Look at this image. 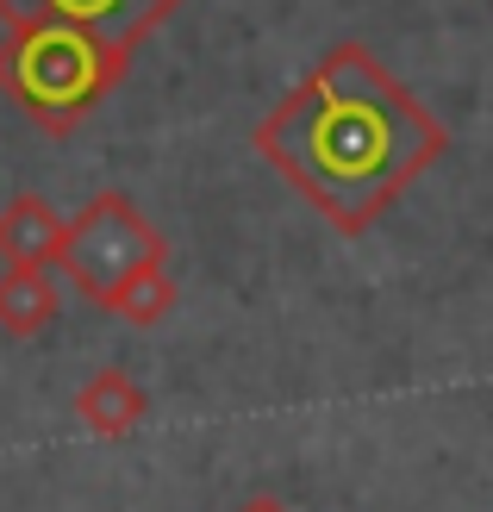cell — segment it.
<instances>
[{
    "label": "cell",
    "instance_id": "obj_1",
    "mask_svg": "<svg viewBox=\"0 0 493 512\" xmlns=\"http://www.w3.org/2000/svg\"><path fill=\"white\" fill-rule=\"evenodd\" d=\"M250 144L331 232L362 238L450 150V125L350 38L256 119Z\"/></svg>",
    "mask_w": 493,
    "mask_h": 512
},
{
    "label": "cell",
    "instance_id": "obj_2",
    "mask_svg": "<svg viewBox=\"0 0 493 512\" xmlns=\"http://www.w3.org/2000/svg\"><path fill=\"white\" fill-rule=\"evenodd\" d=\"M125 69H132V57H119L75 25L19 19L0 38V94L50 138H69L125 82Z\"/></svg>",
    "mask_w": 493,
    "mask_h": 512
},
{
    "label": "cell",
    "instance_id": "obj_3",
    "mask_svg": "<svg viewBox=\"0 0 493 512\" xmlns=\"http://www.w3.org/2000/svg\"><path fill=\"white\" fill-rule=\"evenodd\" d=\"M144 263H169V238L119 188L94 194L75 219H63V263H57V275L75 294L100 300L113 281H125Z\"/></svg>",
    "mask_w": 493,
    "mask_h": 512
},
{
    "label": "cell",
    "instance_id": "obj_4",
    "mask_svg": "<svg viewBox=\"0 0 493 512\" xmlns=\"http://www.w3.org/2000/svg\"><path fill=\"white\" fill-rule=\"evenodd\" d=\"M188 7V0H0V19L19 25V19H38V25H75V32L100 38L119 57H138V44L150 32Z\"/></svg>",
    "mask_w": 493,
    "mask_h": 512
},
{
    "label": "cell",
    "instance_id": "obj_5",
    "mask_svg": "<svg viewBox=\"0 0 493 512\" xmlns=\"http://www.w3.org/2000/svg\"><path fill=\"white\" fill-rule=\"evenodd\" d=\"M0 263L7 269H57L63 263V213L44 194H13L0 207Z\"/></svg>",
    "mask_w": 493,
    "mask_h": 512
},
{
    "label": "cell",
    "instance_id": "obj_6",
    "mask_svg": "<svg viewBox=\"0 0 493 512\" xmlns=\"http://www.w3.org/2000/svg\"><path fill=\"white\" fill-rule=\"evenodd\" d=\"M144 413H150V394L138 388V375H125V369H94L82 388H75V419H82L100 444L132 438L144 425Z\"/></svg>",
    "mask_w": 493,
    "mask_h": 512
},
{
    "label": "cell",
    "instance_id": "obj_7",
    "mask_svg": "<svg viewBox=\"0 0 493 512\" xmlns=\"http://www.w3.org/2000/svg\"><path fill=\"white\" fill-rule=\"evenodd\" d=\"M63 313V281L57 269H0V331L38 338Z\"/></svg>",
    "mask_w": 493,
    "mask_h": 512
},
{
    "label": "cell",
    "instance_id": "obj_8",
    "mask_svg": "<svg viewBox=\"0 0 493 512\" xmlns=\"http://www.w3.org/2000/svg\"><path fill=\"white\" fill-rule=\"evenodd\" d=\"M175 300H181V288H175V275H169V263H144V269H132L125 281H113L107 294H100L94 306H107L113 319H125V325H163L169 313H175Z\"/></svg>",
    "mask_w": 493,
    "mask_h": 512
},
{
    "label": "cell",
    "instance_id": "obj_9",
    "mask_svg": "<svg viewBox=\"0 0 493 512\" xmlns=\"http://www.w3.org/2000/svg\"><path fill=\"white\" fill-rule=\"evenodd\" d=\"M238 512H288V506H281V500H269V494H256L250 506H238Z\"/></svg>",
    "mask_w": 493,
    "mask_h": 512
}]
</instances>
